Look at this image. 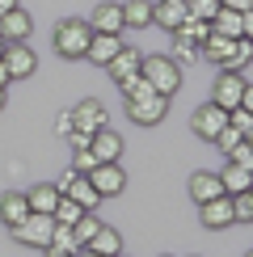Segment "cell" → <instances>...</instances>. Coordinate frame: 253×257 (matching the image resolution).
Returning <instances> with one entry per match:
<instances>
[{"label": "cell", "instance_id": "28", "mask_svg": "<svg viewBox=\"0 0 253 257\" xmlns=\"http://www.w3.org/2000/svg\"><path fill=\"white\" fill-rule=\"evenodd\" d=\"M97 228H101V219L93 215V211H84V215L72 223V236H76V244H80V249H84V244H89L93 236H97Z\"/></svg>", "mask_w": 253, "mask_h": 257}, {"label": "cell", "instance_id": "24", "mask_svg": "<svg viewBox=\"0 0 253 257\" xmlns=\"http://www.w3.org/2000/svg\"><path fill=\"white\" fill-rule=\"evenodd\" d=\"M249 59H253V42L249 38H236V42H232V51H228V59L219 63V72H245Z\"/></svg>", "mask_w": 253, "mask_h": 257}, {"label": "cell", "instance_id": "22", "mask_svg": "<svg viewBox=\"0 0 253 257\" xmlns=\"http://www.w3.org/2000/svg\"><path fill=\"white\" fill-rule=\"evenodd\" d=\"M232 42H236V38H219V34H207L203 42H198V59H207V63H215V68H219V63L228 59Z\"/></svg>", "mask_w": 253, "mask_h": 257}, {"label": "cell", "instance_id": "48", "mask_svg": "<svg viewBox=\"0 0 253 257\" xmlns=\"http://www.w3.org/2000/svg\"><path fill=\"white\" fill-rule=\"evenodd\" d=\"M245 144H249V148H253V131H249V135H245Z\"/></svg>", "mask_w": 253, "mask_h": 257}, {"label": "cell", "instance_id": "10", "mask_svg": "<svg viewBox=\"0 0 253 257\" xmlns=\"http://www.w3.org/2000/svg\"><path fill=\"white\" fill-rule=\"evenodd\" d=\"M122 148H126V139H122L118 131H110V126H101V131H93V135H89V152L97 156V165L122 160Z\"/></svg>", "mask_w": 253, "mask_h": 257}, {"label": "cell", "instance_id": "14", "mask_svg": "<svg viewBox=\"0 0 253 257\" xmlns=\"http://www.w3.org/2000/svg\"><path fill=\"white\" fill-rule=\"evenodd\" d=\"M140 63H144V55H140L135 47H126V42H122L118 55L110 59V76H114V84H122L126 76H140Z\"/></svg>", "mask_w": 253, "mask_h": 257}, {"label": "cell", "instance_id": "45", "mask_svg": "<svg viewBox=\"0 0 253 257\" xmlns=\"http://www.w3.org/2000/svg\"><path fill=\"white\" fill-rule=\"evenodd\" d=\"M76 257H101V253H93V249H89V244H84V249H80Z\"/></svg>", "mask_w": 253, "mask_h": 257}, {"label": "cell", "instance_id": "35", "mask_svg": "<svg viewBox=\"0 0 253 257\" xmlns=\"http://www.w3.org/2000/svg\"><path fill=\"white\" fill-rule=\"evenodd\" d=\"M228 165H240V169H249V173H253V148L245 144V139H240V144L228 152Z\"/></svg>", "mask_w": 253, "mask_h": 257}, {"label": "cell", "instance_id": "40", "mask_svg": "<svg viewBox=\"0 0 253 257\" xmlns=\"http://www.w3.org/2000/svg\"><path fill=\"white\" fill-rule=\"evenodd\" d=\"M68 144H72V148H89V135H84V131H72Z\"/></svg>", "mask_w": 253, "mask_h": 257}, {"label": "cell", "instance_id": "1", "mask_svg": "<svg viewBox=\"0 0 253 257\" xmlns=\"http://www.w3.org/2000/svg\"><path fill=\"white\" fill-rule=\"evenodd\" d=\"M140 76L152 84V93H161V97H173V93L182 89V68H177L169 55H144Z\"/></svg>", "mask_w": 253, "mask_h": 257}, {"label": "cell", "instance_id": "41", "mask_svg": "<svg viewBox=\"0 0 253 257\" xmlns=\"http://www.w3.org/2000/svg\"><path fill=\"white\" fill-rule=\"evenodd\" d=\"M240 105H245V110L253 114V84H245V93H240Z\"/></svg>", "mask_w": 253, "mask_h": 257}, {"label": "cell", "instance_id": "29", "mask_svg": "<svg viewBox=\"0 0 253 257\" xmlns=\"http://www.w3.org/2000/svg\"><path fill=\"white\" fill-rule=\"evenodd\" d=\"M80 215H84V207H80V202H72L68 194H59L55 211H51V219H55V223H68V228H72V223H76Z\"/></svg>", "mask_w": 253, "mask_h": 257}, {"label": "cell", "instance_id": "52", "mask_svg": "<svg viewBox=\"0 0 253 257\" xmlns=\"http://www.w3.org/2000/svg\"><path fill=\"white\" fill-rule=\"evenodd\" d=\"M182 5H186V0H182Z\"/></svg>", "mask_w": 253, "mask_h": 257}, {"label": "cell", "instance_id": "11", "mask_svg": "<svg viewBox=\"0 0 253 257\" xmlns=\"http://www.w3.org/2000/svg\"><path fill=\"white\" fill-rule=\"evenodd\" d=\"M0 63H5V72H9L13 80H21V76H34L38 55L26 47V42H9V47H5V59H0Z\"/></svg>", "mask_w": 253, "mask_h": 257}, {"label": "cell", "instance_id": "51", "mask_svg": "<svg viewBox=\"0 0 253 257\" xmlns=\"http://www.w3.org/2000/svg\"><path fill=\"white\" fill-rule=\"evenodd\" d=\"M249 9H253V0H249Z\"/></svg>", "mask_w": 253, "mask_h": 257}, {"label": "cell", "instance_id": "9", "mask_svg": "<svg viewBox=\"0 0 253 257\" xmlns=\"http://www.w3.org/2000/svg\"><path fill=\"white\" fill-rule=\"evenodd\" d=\"M93 181V190H97L101 198H114V194H122V186H126V173H122V165L118 160H110V165H97L93 173H84Z\"/></svg>", "mask_w": 253, "mask_h": 257}, {"label": "cell", "instance_id": "26", "mask_svg": "<svg viewBox=\"0 0 253 257\" xmlns=\"http://www.w3.org/2000/svg\"><path fill=\"white\" fill-rule=\"evenodd\" d=\"M211 34H219V38H240V13L219 9V13L211 17Z\"/></svg>", "mask_w": 253, "mask_h": 257}, {"label": "cell", "instance_id": "30", "mask_svg": "<svg viewBox=\"0 0 253 257\" xmlns=\"http://www.w3.org/2000/svg\"><path fill=\"white\" fill-rule=\"evenodd\" d=\"M47 249H63V253H80V244H76V236H72V228L68 223H55V232H51V244Z\"/></svg>", "mask_w": 253, "mask_h": 257}, {"label": "cell", "instance_id": "43", "mask_svg": "<svg viewBox=\"0 0 253 257\" xmlns=\"http://www.w3.org/2000/svg\"><path fill=\"white\" fill-rule=\"evenodd\" d=\"M9 80H13V76H9V72H5V63H0V89H5Z\"/></svg>", "mask_w": 253, "mask_h": 257}, {"label": "cell", "instance_id": "27", "mask_svg": "<svg viewBox=\"0 0 253 257\" xmlns=\"http://www.w3.org/2000/svg\"><path fill=\"white\" fill-rule=\"evenodd\" d=\"M207 34H211V21H198V17H190V13H186V21H182V26L173 30V38H182V42H194V47H198V42H203Z\"/></svg>", "mask_w": 253, "mask_h": 257}, {"label": "cell", "instance_id": "46", "mask_svg": "<svg viewBox=\"0 0 253 257\" xmlns=\"http://www.w3.org/2000/svg\"><path fill=\"white\" fill-rule=\"evenodd\" d=\"M245 194H249V211H253V186H249V190H245Z\"/></svg>", "mask_w": 253, "mask_h": 257}, {"label": "cell", "instance_id": "39", "mask_svg": "<svg viewBox=\"0 0 253 257\" xmlns=\"http://www.w3.org/2000/svg\"><path fill=\"white\" fill-rule=\"evenodd\" d=\"M219 9H232V13H245L249 0H219Z\"/></svg>", "mask_w": 253, "mask_h": 257}, {"label": "cell", "instance_id": "25", "mask_svg": "<svg viewBox=\"0 0 253 257\" xmlns=\"http://www.w3.org/2000/svg\"><path fill=\"white\" fill-rule=\"evenodd\" d=\"M26 202H30V211H47V215H51L55 202H59V190L51 186V181H42V186H34V190L26 194Z\"/></svg>", "mask_w": 253, "mask_h": 257}, {"label": "cell", "instance_id": "31", "mask_svg": "<svg viewBox=\"0 0 253 257\" xmlns=\"http://www.w3.org/2000/svg\"><path fill=\"white\" fill-rule=\"evenodd\" d=\"M186 13L198 17V21H211L219 13V0H186Z\"/></svg>", "mask_w": 253, "mask_h": 257}, {"label": "cell", "instance_id": "33", "mask_svg": "<svg viewBox=\"0 0 253 257\" xmlns=\"http://www.w3.org/2000/svg\"><path fill=\"white\" fill-rule=\"evenodd\" d=\"M72 169H76V173H93V169H97V156H93L89 148H72Z\"/></svg>", "mask_w": 253, "mask_h": 257}, {"label": "cell", "instance_id": "20", "mask_svg": "<svg viewBox=\"0 0 253 257\" xmlns=\"http://www.w3.org/2000/svg\"><path fill=\"white\" fill-rule=\"evenodd\" d=\"M152 26V0H126L122 5V30H148Z\"/></svg>", "mask_w": 253, "mask_h": 257}, {"label": "cell", "instance_id": "50", "mask_svg": "<svg viewBox=\"0 0 253 257\" xmlns=\"http://www.w3.org/2000/svg\"><path fill=\"white\" fill-rule=\"evenodd\" d=\"M245 257H253V249H249V253H245Z\"/></svg>", "mask_w": 253, "mask_h": 257}, {"label": "cell", "instance_id": "36", "mask_svg": "<svg viewBox=\"0 0 253 257\" xmlns=\"http://www.w3.org/2000/svg\"><path fill=\"white\" fill-rule=\"evenodd\" d=\"M228 126H236L240 135H249L253 131V114L245 110V105H236V110H228Z\"/></svg>", "mask_w": 253, "mask_h": 257}, {"label": "cell", "instance_id": "34", "mask_svg": "<svg viewBox=\"0 0 253 257\" xmlns=\"http://www.w3.org/2000/svg\"><path fill=\"white\" fill-rule=\"evenodd\" d=\"M240 139H245V135H240V131H236V126H224V131H219L215 139H211V144H215V148H219V152H224V156H228V152H232V148H236V144H240Z\"/></svg>", "mask_w": 253, "mask_h": 257}, {"label": "cell", "instance_id": "8", "mask_svg": "<svg viewBox=\"0 0 253 257\" xmlns=\"http://www.w3.org/2000/svg\"><path fill=\"white\" fill-rule=\"evenodd\" d=\"M198 219H203V228H211V232L232 228V223H236V215H232V198L219 194V198H211V202H198Z\"/></svg>", "mask_w": 253, "mask_h": 257}, {"label": "cell", "instance_id": "47", "mask_svg": "<svg viewBox=\"0 0 253 257\" xmlns=\"http://www.w3.org/2000/svg\"><path fill=\"white\" fill-rule=\"evenodd\" d=\"M5 47H9V42H5V38H0V59H5Z\"/></svg>", "mask_w": 253, "mask_h": 257}, {"label": "cell", "instance_id": "44", "mask_svg": "<svg viewBox=\"0 0 253 257\" xmlns=\"http://www.w3.org/2000/svg\"><path fill=\"white\" fill-rule=\"evenodd\" d=\"M9 9H17V0H0V13H9Z\"/></svg>", "mask_w": 253, "mask_h": 257}, {"label": "cell", "instance_id": "6", "mask_svg": "<svg viewBox=\"0 0 253 257\" xmlns=\"http://www.w3.org/2000/svg\"><path fill=\"white\" fill-rule=\"evenodd\" d=\"M72 114V126L76 131H84V135H93V131H101V126H110V110L97 101V97H84L76 110H68Z\"/></svg>", "mask_w": 253, "mask_h": 257}, {"label": "cell", "instance_id": "37", "mask_svg": "<svg viewBox=\"0 0 253 257\" xmlns=\"http://www.w3.org/2000/svg\"><path fill=\"white\" fill-rule=\"evenodd\" d=\"M240 38L253 42V9H245V13H240Z\"/></svg>", "mask_w": 253, "mask_h": 257}, {"label": "cell", "instance_id": "19", "mask_svg": "<svg viewBox=\"0 0 253 257\" xmlns=\"http://www.w3.org/2000/svg\"><path fill=\"white\" fill-rule=\"evenodd\" d=\"M63 194H68L72 202H80L84 211H97V202H101V194H97V190H93V181L84 177V173H76V177H72V181H68V190H63Z\"/></svg>", "mask_w": 253, "mask_h": 257}, {"label": "cell", "instance_id": "18", "mask_svg": "<svg viewBox=\"0 0 253 257\" xmlns=\"http://www.w3.org/2000/svg\"><path fill=\"white\" fill-rule=\"evenodd\" d=\"M224 194V186H219V173H211V169H198L194 177H190V198L194 202H211Z\"/></svg>", "mask_w": 253, "mask_h": 257}, {"label": "cell", "instance_id": "32", "mask_svg": "<svg viewBox=\"0 0 253 257\" xmlns=\"http://www.w3.org/2000/svg\"><path fill=\"white\" fill-rule=\"evenodd\" d=\"M169 59H173L177 68H186V63H194V59H198V47H194V42H182V38H173V55H169Z\"/></svg>", "mask_w": 253, "mask_h": 257}, {"label": "cell", "instance_id": "53", "mask_svg": "<svg viewBox=\"0 0 253 257\" xmlns=\"http://www.w3.org/2000/svg\"><path fill=\"white\" fill-rule=\"evenodd\" d=\"M118 257H122V253H118Z\"/></svg>", "mask_w": 253, "mask_h": 257}, {"label": "cell", "instance_id": "42", "mask_svg": "<svg viewBox=\"0 0 253 257\" xmlns=\"http://www.w3.org/2000/svg\"><path fill=\"white\" fill-rule=\"evenodd\" d=\"M42 257H76V253H63V249H42Z\"/></svg>", "mask_w": 253, "mask_h": 257}, {"label": "cell", "instance_id": "5", "mask_svg": "<svg viewBox=\"0 0 253 257\" xmlns=\"http://www.w3.org/2000/svg\"><path fill=\"white\" fill-rule=\"evenodd\" d=\"M245 76L240 72H219L215 76V84H211V101L219 105V110H236L240 105V93H245Z\"/></svg>", "mask_w": 253, "mask_h": 257}, {"label": "cell", "instance_id": "38", "mask_svg": "<svg viewBox=\"0 0 253 257\" xmlns=\"http://www.w3.org/2000/svg\"><path fill=\"white\" fill-rule=\"evenodd\" d=\"M55 131H59L63 139H68L72 131H76V126H72V114H59V118H55Z\"/></svg>", "mask_w": 253, "mask_h": 257}, {"label": "cell", "instance_id": "13", "mask_svg": "<svg viewBox=\"0 0 253 257\" xmlns=\"http://www.w3.org/2000/svg\"><path fill=\"white\" fill-rule=\"evenodd\" d=\"M89 30L93 34H122V5H114V0L97 5L89 17Z\"/></svg>", "mask_w": 253, "mask_h": 257}, {"label": "cell", "instance_id": "17", "mask_svg": "<svg viewBox=\"0 0 253 257\" xmlns=\"http://www.w3.org/2000/svg\"><path fill=\"white\" fill-rule=\"evenodd\" d=\"M0 219H5V228L26 223V219H30V202H26V194H17V190L0 194Z\"/></svg>", "mask_w": 253, "mask_h": 257}, {"label": "cell", "instance_id": "3", "mask_svg": "<svg viewBox=\"0 0 253 257\" xmlns=\"http://www.w3.org/2000/svg\"><path fill=\"white\" fill-rule=\"evenodd\" d=\"M13 232V240L17 244H30V249H47L51 244V232H55V219L47 215V211H30V219L26 223H17V228H9Z\"/></svg>", "mask_w": 253, "mask_h": 257}, {"label": "cell", "instance_id": "4", "mask_svg": "<svg viewBox=\"0 0 253 257\" xmlns=\"http://www.w3.org/2000/svg\"><path fill=\"white\" fill-rule=\"evenodd\" d=\"M165 110H169V97H161V93H148V97H131L126 101V118L140 122V126H156L165 118Z\"/></svg>", "mask_w": 253, "mask_h": 257}, {"label": "cell", "instance_id": "21", "mask_svg": "<svg viewBox=\"0 0 253 257\" xmlns=\"http://www.w3.org/2000/svg\"><path fill=\"white\" fill-rule=\"evenodd\" d=\"M219 186H224V194H245V190L253 186V173L249 169H240V165H224L219 169Z\"/></svg>", "mask_w": 253, "mask_h": 257}, {"label": "cell", "instance_id": "2", "mask_svg": "<svg viewBox=\"0 0 253 257\" xmlns=\"http://www.w3.org/2000/svg\"><path fill=\"white\" fill-rule=\"evenodd\" d=\"M89 38H93V30H89V21H84V17H63L59 26H55V34H51V42H55V51H59L63 59H84Z\"/></svg>", "mask_w": 253, "mask_h": 257}, {"label": "cell", "instance_id": "12", "mask_svg": "<svg viewBox=\"0 0 253 257\" xmlns=\"http://www.w3.org/2000/svg\"><path fill=\"white\" fill-rule=\"evenodd\" d=\"M30 34H34V17L26 13V9H9V13H0V38L5 42H26Z\"/></svg>", "mask_w": 253, "mask_h": 257}, {"label": "cell", "instance_id": "15", "mask_svg": "<svg viewBox=\"0 0 253 257\" xmlns=\"http://www.w3.org/2000/svg\"><path fill=\"white\" fill-rule=\"evenodd\" d=\"M182 21H186V5H182V0H156V5H152V26H161V30L173 34Z\"/></svg>", "mask_w": 253, "mask_h": 257}, {"label": "cell", "instance_id": "23", "mask_svg": "<svg viewBox=\"0 0 253 257\" xmlns=\"http://www.w3.org/2000/svg\"><path fill=\"white\" fill-rule=\"evenodd\" d=\"M89 249H93V253H101V257H118V253H122V236H118V228H105V223H101L97 236L89 240Z\"/></svg>", "mask_w": 253, "mask_h": 257}, {"label": "cell", "instance_id": "7", "mask_svg": "<svg viewBox=\"0 0 253 257\" xmlns=\"http://www.w3.org/2000/svg\"><path fill=\"white\" fill-rule=\"evenodd\" d=\"M190 126H194V135H198V139H207V144H211V139H215V135L228 126V110H219L215 101H207V105H198V110H194Z\"/></svg>", "mask_w": 253, "mask_h": 257}, {"label": "cell", "instance_id": "16", "mask_svg": "<svg viewBox=\"0 0 253 257\" xmlns=\"http://www.w3.org/2000/svg\"><path fill=\"white\" fill-rule=\"evenodd\" d=\"M118 34H93L89 38V47H84V59H93V63H101V68H110V59L118 55Z\"/></svg>", "mask_w": 253, "mask_h": 257}, {"label": "cell", "instance_id": "49", "mask_svg": "<svg viewBox=\"0 0 253 257\" xmlns=\"http://www.w3.org/2000/svg\"><path fill=\"white\" fill-rule=\"evenodd\" d=\"M0 110H5V89H0Z\"/></svg>", "mask_w": 253, "mask_h": 257}]
</instances>
